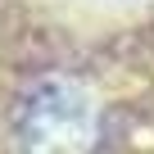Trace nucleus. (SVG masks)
I'll use <instances>...</instances> for the list:
<instances>
[{
  "label": "nucleus",
  "mask_w": 154,
  "mask_h": 154,
  "mask_svg": "<svg viewBox=\"0 0 154 154\" xmlns=\"http://www.w3.org/2000/svg\"><path fill=\"white\" fill-rule=\"evenodd\" d=\"M18 149L23 154H95L100 149V104L72 77H45L18 104Z\"/></svg>",
  "instance_id": "obj_1"
}]
</instances>
